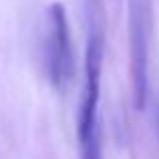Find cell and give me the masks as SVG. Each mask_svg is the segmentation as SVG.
Listing matches in <instances>:
<instances>
[{
  "label": "cell",
  "instance_id": "2",
  "mask_svg": "<svg viewBox=\"0 0 159 159\" xmlns=\"http://www.w3.org/2000/svg\"><path fill=\"white\" fill-rule=\"evenodd\" d=\"M43 52L44 69H47L51 85L57 91H66L75 79L77 62H75V48L70 40L66 8L62 2H52L47 8Z\"/></svg>",
  "mask_w": 159,
  "mask_h": 159
},
{
  "label": "cell",
  "instance_id": "4",
  "mask_svg": "<svg viewBox=\"0 0 159 159\" xmlns=\"http://www.w3.org/2000/svg\"><path fill=\"white\" fill-rule=\"evenodd\" d=\"M157 125H159V117H157Z\"/></svg>",
  "mask_w": 159,
  "mask_h": 159
},
{
  "label": "cell",
  "instance_id": "3",
  "mask_svg": "<svg viewBox=\"0 0 159 159\" xmlns=\"http://www.w3.org/2000/svg\"><path fill=\"white\" fill-rule=\"evenodd\" d=\"M129 61H131L133 105L147 107L149 97V43H151V0H129Z\"/></svg>",
  "mask_w": 159,
  "mask_h": 159
},
{
  "label": "cell",
  "instance_id": "1",
  "mask_svg": "<svg viewBox=\"0 0 159 159\" xmlns=\"http://www.w3.org/2000/svg\"><path fill=\"white\" fill-rule=\"evenodd\" d=\"M105 54V30L101 6L97 0H87V44H85V87L77 117V133L81 155L85 159L101 157L99 143V97H101V70Z\"/></svg>",
  "mask_w": 159,
  "mask_h": 159
}]
</instances>
